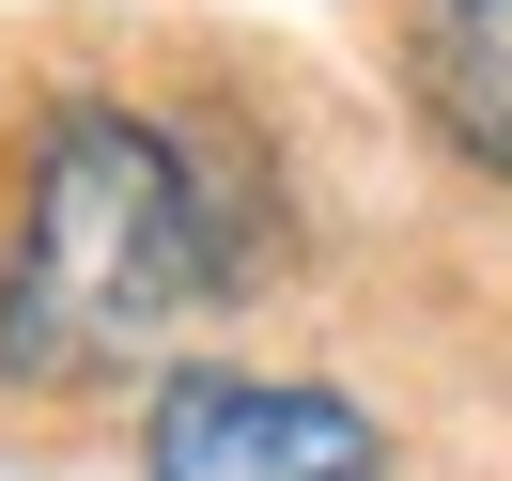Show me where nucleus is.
<instances>
[{"instance_id": "obj_3", "label": "nucleus", "mask_w": 512, "mask_h": 481, "mask_svg": "<svg viewBox=\"0 0 512 481\" xmlns=\"http://www.w3.org/2000/svg\"><path fill=\"white\" fill-rule=\"evenodd\" d=\"M404 78H419V125L466 171L512 187V0H419L404 16Z\"/></svg>"}, {"instance_id": "obj_1", "label": "nucleus", "mask_w": 512, "mask_h": 481, "mask_svg": "<svg viewBox=\"0 0 512 481\" xmlns=\"http://www.w3.org/2000/svg\"><path fill=\"white\" fill-rule=\"evenodd\" d=\"M233 295V218L187 125L125 94L47 109L0 233V388H94Z\"/></svg>"}, {"instance_id": "obj_2", "label": "nucleus", "mask_w": 512, "mask_h": 481, "mask_svg": "<svg viewBox=\"0 0 512 481\" xmlns=\"http://www.w3.org/2000/svg\"><path fill=\"white\" fill-rule=\"evenodd\" d=\"M140 481H388V435L342 388L280 373H171L140 419Z\"/></svg>"}]
</instances>
